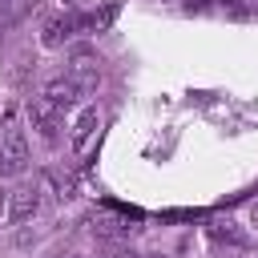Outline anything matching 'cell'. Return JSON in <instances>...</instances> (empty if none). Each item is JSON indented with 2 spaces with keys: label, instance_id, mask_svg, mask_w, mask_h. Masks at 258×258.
Segmentation results:
<instances>
[{
  "label": "cell",
  "instance_id": "1",
  "mask_svg": "<svg viewBox=\"0 0 258 258\" xmlns=\"http://www.w3.org/2000/svg\"><path fill=\"white\" fill-rule=\"evenodd\" d=\"M24 169H28V137L20 129L16 109H8L0 121V177H20Z\"/></svg>",
  "mask_w": 258,
  "mask_h": 258
},
{
  "label": "cell",
  "instance_id": "2",
  "mask_svg": "<svg viewBox=\"0 0 258 258\" xmlns=\"http://www.w3.org/2000/svg\"><path fill=\"white\" fill-rule=\"evenodd\" d=\"M81 93H85V89H81L77 81H69V77H52V81L40 89V97H44V101H48V105H52L60 117H64V113H69V109L81 101Z\"/></svg>",
  "mask_w": 258,
  "mask_h": 258
},
{
  "label": "cell",
  "instance_id": "3",
  "mask_svg": "<svg viewBox=\"0 0 258 258\" xmlns=\"http://www.w3.org/2000/svg\"><path fill=\"white\" fill-rule=\"evenodd\" d=\"M36 210H40V189H36V185H16V189L8 194V214H4V218H8L12 226H20V222H28Z\"/></svg>",
  "mask_w": 258,
  "mask_h": 258
},
{
  "label": "cell",
  "instance_id": "4",
  "mask_svg": "<svg viewBox=\"0 0 258 258\" xmlns=\"http://www.w3.org/2000/svg\"><path fill=\"white\" fill-rule=\"evenodd\" d=\"M28 117H32V125H36V133L44 137V141H56V129H60V113L44 101V97H32L28 101Z\"/></svg>",
  "mask_w": 258,
  "mask_h": 258
},
{
  "label": "cell",
  "instance_id": "5",
  "mask_svg": "<svg viewBox=\"0 0 258 258\" xmlns=\"http://www.w3.org/2000/svg\"><path fill=\"white\" fill-rule=\"evenodd\" d=\"M69 81H77L81 89H89L97 77H101V60L93 56V52H73L69 56V73H64Z\"/></svg>",
  "mask_w": 258,
  "mask_h": 258
},
{
  "label": "cell",
  "instance_id": "6",
  "mask_svg": "<svg viewBox=\"0 0 258 258\" xmlns=\"http://www.w3.org/2000/svg\"><path fill=\"white\" fill-rule=\"evenodd\" d=\"M85 20L77 16V12H64V16H52V20H44V44L48 48H56V44H64L77 28H81Z\"/></svg>",
  "mask_w": 258,
  "mask_h": 258
},
{
  "label": "cell",
  "instance_id": "7",
  "mask_svg": "<svg viewBox=\"0 0 258 258\" xmlns=\"http://www.w3.org/2000/svg\"><path fill=\"white\" fill-rule=\"evenodd\" d=\"M129 230H133V226H129L125 218H101V222L93 226V234L105 238V242H121V238H129Z\"/></svg>",
  "mask_w": 258,
  "mask_h": 258
},
{
  "label": "cell",
  "instance_id": "8",
  "mask_svg": "<svg viewBox=\"0 0 258 258\" xmlns=\"http://www.w3.org/2000/svg\"><path fill=\"white\" fill-rule=\"evenodd\" d=\"M93 125H97V109H85V113L77 117V125H73V145H77V149H81V145L89 141Z\"/></svg>",
  "mask_w": 258,
  "mask_h": 258
},
{
  "label": "cell",
  "instance_id": "9",
  "mask_svg": "<svg viewBox=\"0 0 258 258\" xmlns=\"http://www.w3.org/2000/svg\"><path fill=\"white\" fill-rule=\"evenodd\" d=\"M0 8H4V16H8V20H16V16H24L28 0H0Z\"/></svg>",
  "mask_w": 258,
  "mask_h": 258
},
{
  "label": "cell",
  "instance_id": "10",
  "mask_svg": "<svg viewBox=\"0 0 258 258\" xmlns=\"http://www.w3.org/2000/svg\"><path fill=\"white\" fill-rule=\"evenodd\" d=\"M105 258H137V254H133V250H129V246H113V250H109V254H105Z\"/></svg>",
  "mask_w": 258,
  "mask_h": 258
},
{
  "label": "cell",
  "instance_id": "11",
  "mask_svg": "<svg viewBox=\"0 0 258 258\" xmlns=\"http://www.w3.org/2000/svg\"><path fill=\"white\" fill-rule=\"evenodd\" d=\"M64 4H69V8H81V4H85V0H64Z\"/></svg>",
  "mask_w": 258,
  "mask_h": 258
},
{
  "label": "cell",
  "instance_id": "12",
  "mask_svg": "<svg viewBox=\"0 0 258 258\" xmlns=\"http://www.w3.org/2000/svg\"><path fill=\"white\" fill-rule=\"evenodd\" d=\"M145 258H169V254H145Z\"/></svg>",
  "mask_w": 258,
  "mask_h": 258
},
{
  "label": "cell",
  "instance_id": "13",
  "mask_svg": "<svg viewBox=\"0 0 258 258\" xmlns=\"http://www.w3.org/2000/svg\"><path fill=\"white\" fill-rule=\"evenodd\" d=\"M0 40H4V24H0Z\"/></svg>",
  "mask_w": 258,
  "mask_h": 258
},
{
  "label": "cell",
  "instance_id": "14",
  "mask_svg": "<svg viewBox=\"0 0 258 258\" xmlns=\"http://www.w3.org/2000/svg\"><path fill=\"white\" fill-rule=\"evenodd\" d=\"M64 258H77V254H64Z\"/></svg>",
  "mask_w": 258,
  "mask_h": 258
},
{
  "label": "cell",
  "instance_id": "15",
  "mask_svg": "<svg viewBox=\"0 0 258 258\" xmlns=\"http://www.w3.org/2000/svg\"><path fill=\"white\" fill-rule=\"evenodd\" d=\"M254 218H258V206H254Z\"/></svg>",
  "mask_w": 258,
  "mask_h": 258
}]
</instances>
